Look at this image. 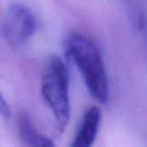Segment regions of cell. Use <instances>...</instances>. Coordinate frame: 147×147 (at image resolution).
<instances>
[{"instance_id":"1","label":"cell","mask_w":147,"mask_h":147,"mask_svg":"<svg viewBox=\"0 0 147 147\" xmlns=\"http://www.w3.org/2000/svg\"><path fill=\"white\" fill-rule=\"evenodd\" d=\"M65 49L82 75L92 98L100 104H106L110 96L109 77L94 40L82 32H73L65 38Z\"/></svg>"},{"instance_id":"2","label":"cell","mask_w":147,"mask_h":147,"mask_svg":"<svg viewBox=\"0 0 147 147\" xmlns=\"http://www.w3.org/2000/svg\"><path fill=\"white\" fill-rule=\"evenodd\" d=\"M40 93L53 113L57 130L63 133L71 118L69 71L57 55H51L45 61L41 74Z\"/></svg>"},{"instance_id":"3","label":"cell","mask_w":147,"mask_h":147,"mask_svg":"<svg viewBox=\"0 0 147 147\" xmlns=\"http://www.w3.org/2000/svg\"><path fill=\"white\" fill-rule=\"evenodd\" d=\"M37 21L32 11L21 3H12L5 10L2 18L3 38L13 49L23 45L34 35Z\"/></svg>"},{"instance_id":"4","label":"cell","mask_w":147,"mask_h":147,"mask_svg":"<svg viewBox=\"0 0 147 147\" xmlns=\"http://www.w3.org/2000/svg\"><path fill=\"white\" fill-rule=\"evenodd\" d=\"M102 120V112L98 107H90L83 115L80 127L71 142L73 147H90L94 144Z\"/></svg>"},{"instance_id":"5","label":"cell","mask_w":147,"mask_h":147,"mask_svg":"<svg viewBox=\"0 0 147 147\" xmlns=\"http://www.w3.org/2000/svg\"><path fill=\"white\" fill-rule=\"evenodd\" d=\"M17 133L20 141L30 147H49L55 146V143L49 137L38 132L31 119L25 113H21L17 118Z\"/></svg>"},{"instance_id":"6","label":"cell","mask_w":147,"mask_h":147,"mask_svg":"<svg viewBox=\"0 0 147 147\" xmlns=\"http://www.w3.org/2000/svg\"><path fill=\"white\" fill-rule=\"evenodd\" d=\"M0 113H1V116L5 119H8L11 115L9 105L7 104V102L5 101L3 95H1V97H0Z\"/></svg>"}]
</instances>
